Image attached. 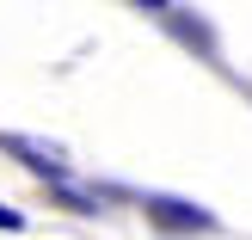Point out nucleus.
<instances>
[{
  "mask_svg": "<svg viewBox=\"0 0 252 240\" xmlns=\"http://www.w3.org/2000/svg\"><path fill=\"white\" fill-rule=\"evenodd\" d=\"M0 228H25V216H19V209H6V204H0Z\"/></svg>",
  "mask_w": 252,
  "mask_h": 240,
  "instance_id": "obj_3",
  "label": "nucleus"
},
{
  "mask_svg": "<svg viewBox=\"0 0 252 240\" xmlns=\"http://www.w3.org/2000/svg\"><path fill=\"white\" fill-rule=\"evenodd\" d=\"M0 154H12L19 167H31V172H43V179H68V154H62L56 142H37V136H19V130H6L0 136Z\"/></svg>",
  "mask_w": 252,
  "mask_h": 240,
  "instance_id": "obj_1",
  "label": "nucleus"
},
{
  "mask_svg": "<svg viewBox=\"0 0 252 240\" xmlns=\"http://www.w3.org/2000/svg\"><path fill=\"white\" fill-rule=\"evenodd\" d=\"M142 12H172V0H135Z\"/></svg>",
  "mask_w": 252,
  "mask_h": 240,
  "instance_id": "obj_4",
  "label": "nucleus"
},
{
  "mask_svg": "<svg viewBox=\"0 0 252 240\" xmlns=\"http://www.w3.org/2000/svg\"><path fill=\"white\" fill-rule=\"evenodd\" d=\"M142 204H148V216L166 222V228H185V234H209V228H216V216H209V209H197V204H185V197H160V191H148Z\"/></svg>",
  "mask_w": 252,
  "mask_h": 240,
  "instance_id": "obj_2",
  "label": "nucleus"
}]
</instances>
